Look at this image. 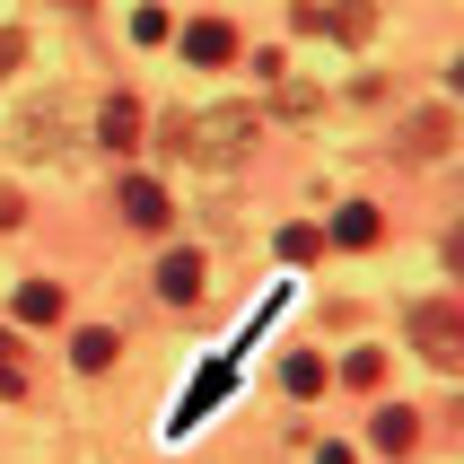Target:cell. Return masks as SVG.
Returning <instances> with one entry per match:
<instances>
[{
	"label": "cell",
	"instance_id": "cell-19",
	"mask_svg": "<svg viewBox=\"0 0 464 464\" xmlns=\"http://www.w3.org/2000/svg\"><path fill=\"white\" fill-rule=\"evenodd\" d=\"M18 62H26V35H18V26H0V79L18 71Z\"/></svg>",
	"mask_w": 464,
	"mask_h": 464
},
{
	"label": "cell",
	"instance_id": "cell-7",
	"mask_svg": "<svg viewBox=\"0 0 464 464\" xmlns=\"http://www.w3.org/2000/svg\"><path fill=\"white\" fill-rule=\"evenodd\" d=\"M158 298H167V307H202V255H193V246L158 263Z\"/></svg>",
	"mask_w": 464,
	"mask_h": 464
},
{
	"label": "cell",
	"instance_id": "cell-5",
	"mask_svg": "<svg viewBox=\"0 0 464 464\" xmlns=\"http://www.w3.org/2000/svg\"><path fill=\"white\" fill-rule=\"evenodd\" d=\"M184 62H202V71L237 62V26L228 18H193V26H184Z\"/></svg>",
	"mask_w": 464,
	"mask_h": 464
},
{
	"label": "cell",
	"instance_id": "cell-2",
	"mask_svg": "<svg viewBox=\"0 0 464 464\" xmlns=\"http://www.w3.org/2000/svg\"><path fill=\"white\" fill-rule=\"evenodd\" d=\"M412 351L430 368H447V377L464 368V307H456V298H420V307H412Z\"/></svg>",
	"mask_w": 464,
	"mask_h": 464
},
{
	"label": "cell",
	"instance_id": "cell-15",
	"mask_svg": "<svg viewBox=\"0 0 464 464\" xmlns=\"http://www.w3.org/2000/svg\"><path fill=\"white\" fill-rule=\"evenodd\" d=\"M71 360H79V368H105V360H114V334H105V324H88V334L71 342Z\"/></svg>",
	"mask_w": 464,
	"mask_h": 464
},
{
	"label": "cell",
	"instance_id": "cell-12",
	"mask_svg": "<svg viewBox=\"0 0 464 464\" xmlns=\"http://www.w3.org/2000/svg\"><path fill=\"white\" fill-rule=\"evenodd\" d=\"M53 315H62V289H53V281H26L18 289V324H53Z\"/></svg>",
	"mask_w": 464,
	"mask_h": 464
},
{
	"label": "cell",
	"instance_id": "cell-16",
	"mask_svg": "<svg viewBox=\"0 0 464 464\" xmlns=\"http://www.w3.org/2000/svg\"><path fill=\"white\" fill-rule=\"evenodd\" d=\"M342 377H351V386H377V377H386V360H377V351H351V360H342Z\"/></svg>",
	"mask_w": 464,
	"mask_h": 464
},
{
	"label": "cell",
	"instance_id": "cell-6",
	"mask_svg": "<svg viewBox=\"0 0 464 464\" xmlns=\"http://www.w3.org/2000/svg\"><path fill=\"white\" fill-rule=\"evenodd\" d=\"M368 447H377V456H412L420 447V412L412 403H386V412L368 420Z\"/></svg>",
	"mask_w": 464,
	"mask_h": 464
},
{
	"label": "cell",
	"instance_id": "cell-3",
	"mask_svg": "<svg viewBox=\"0 0 464 464\" xmlns=\"http://www.w3.org/2000/svg\"><path fill=\"white\" fill-rule=\"evenodd\" d=\"M298 35H342V44H360V35H377V9H368V0H342V9L298 0Z\"/></svg>",
	"mask_w": 464,
	"mask_h": 464
},
{
	"label": "cell",
	"instance_id": "cell-1",
	"mask_svg": "<svg viewBox=\"0 0 464 464\" xmlns=\"http://www.w3.org/2000/svg\"><path fill=\"white\" fill-rule=\"evenodd\" d=\"M255 140H263L255 105H210V114H167V140H158V150L184 158V167H237Z\"/></svg>",
	"mask_w": 464,
	"mask_h": 464
},
{
	"label": "cell",
	"instance_id": "cell-10",
	"mask_svg": "<svg viewBox=\"0 0 464 464\" xmlns=\"http://www.w3.org/2000/svg\"><path fill=\"white\" fill-rule=\"evenodd\" d=\"M334 246H377V210H368V202H342L334 210Z\"/></svg>",
	"mask_w": 464,
	"mask_h": 464
},
{
	"label": "cell",
	"instance_id": "cell-14",
	"mask_svg": "<svg viewBox=\"0 0 464 464\" xmlns=\"http://www.w3.org/2000/svg\"><path fill=\"white\" fill-rule=\"evenodd\" d=\"M281 386H289V394H315V386H324V360H315V351H298V360H281Z\"/></svg>",
	"mask_w": 464,
	"mask_h": 464
},
{
	"label": "cell",
	"instance_id": "cell-9",
	"mask_svg": "<svg viewBox=\"0 0 464 464\" xmlns=\"http://www.w3.org/2000/svg\"><path fill=\"white\" fill-rule=\"evenodd\" d=\"M114 202H123V219H131V228H167V193H158L150 176H131Z\"/></svg>",
	"mask_w": 464,
	"mask_h": 464
},
{
	"label": "cell",
	"instance_id": "cell-11",
	"mask_svg": "<svg viewBox=\"0 0 464 464\" xmlns=\"http://www.w3.org/2000/svg\"><path fill=\"white\" fill-rule=\"evenodd\" d=\"M97 131H105V140H114V150H131V131H140V105H131V97H105Z\"/></svg>",
	"mask_w": 464,
	"mask_h": 464
},
{
	"label": "cell",
	"instance_id": "cell-17",
	"mask_svg": "<svg viewBox=\"0 0 464 464\" xmlns=\"http://www.w3.org/2000/svg\"><path fill=\"white\" fill-rule=\"evenodd\" d=\"M131 35L140 44H167V9H131Z\"/></svg>",
	"mask_w": 464,
	"mask_h": 464
},
{
	"label": "cell",
	"instance_id": "cell-8",
	"mask_svg": "<svg viewBox=\"0 0 464 464\" xmlns=\"http://www.w3.org/2000/svg\"><path fill=\"white\" fill-rule=\"evenodd\" d=\"M62 131H71V105L53 97V105H35V114L18 123V150L26 158H53V150H62Z\"/></svg>",
	"mask_w": 464,
	"mask_h": 464
},
{
	"label": "cell",
	"instance_id": "cell-4",
	"mask_svg": "<svg viewBox=\"0 0 464 464\" xmlns=\"http://www.w3.org/2000/svg\"><path fill=\"white\" fill-rule=\"evenodd\" d=\"M447 140H456V114H447V105H420L412 123H403V140H394V150L412 158V167H430V158H447Z\"/></svg>",
	"mask_w": 464,
	"mask_h": 464
},
{
	"label": "cell",
	"instance_id": "cell-18",
	"mask_svg": "<svg viewBox=\"0 0 464 464\" xmlns=\"http://www.w3.org/2000/svg\"><path fill=\"white\" fill-rule=\"evenodd\" d=\"M281 88V114H315V88H298V79H272Z\"/></svg>",
	"mask_w": 464,
	"mask_h": 464
},
{
	"label": "cell",
	"instance_id": "cell-13",
	"mask_svg": "<svg viewBox=\"0 0 464 464\" xmlns=\"http://www.w3.org/2000/svg\"><path fill=\"white\" fill-rule=\"evenodd\" d=\"M0 394H9V403L26 394V351H18V334H0Z\"/></svg>",
	"mask_w": 464,
	"mask_h": 464
}]
</instances>
